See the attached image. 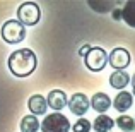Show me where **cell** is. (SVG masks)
Here are the masks:
<instances>
[{"label":"cell","mask_w":135,"mask_h":132,"mask_svg":"<svg viewBox=\"0 0 135 132\" xmlns=\"http://www.w3.org/2000/svg\"><path fill=\"white\" fill-rule=\"evenodd\" d=\"M38 58L33 50L29 48H19L10 53L9 57V70L16 77H27L34 72Z\"/></svg>","instance_id":"1"},{"label":"cell","mask_w":135,"mask_h":132,"mask_svg":"<svg viewBox=\"0 0 135 132\" xmlns=\"http://www.w3.org/2000/svg\"><path fill=\"white\" fill-rule=\"evenodd\" d=\"M40 19H41V9L36 2H24L19 5V9H17V21L24 28L38 24Z\"/></svg>","instance_id":"2"},{"label":"cell","mask_w":135,"mask_h":132,"mask_svg":"<svg viewBox=\"0 0 135 132\" xmlns=\"http://www.w3.org/2000/svg\"><path fill=\"white\" fill-rule=\"evenodd\" d=\"M2 38H3V41H7V43H10V45L21 43V41L26 38V28H24L19 21L10 19L2 26Z\"/></svg>","instance_id":"3"},{"label":"cell","mask_w":135,"mask_h":132,"mask_svg":"<svg viewBox=\"0 0 135 132\" xmlns=\"http://www.w3.org/2000/svg\"><path fill=\"white\" fill-rule=\"evenodd\" d=\"M41 130L43 132H69L70 122L65 115H62L60 112H55L45 117V120L41 122Z\"/></svg>","instance_id":"4"},{"label":"cell","mask_w":135,"mask_h":132,"mask_svg":"<svg viewBox=\"0 0 135 132\" xmlns=\"http://www.w3.org/2000/svg\"><path fill=\"white\" fill-rule=\"evenodd\" d=\"M106 62H108V53L101 48V46H92L89 50L86 57H84V63L86 67L92 72H99L106 67Z\"/></svg>","instance_id":"5"},{"label":"cell","mask_w":135,"mask_h":132,"mask_svg":"<svg viewBox=\"0 0 135 132\" xmlns=\"http://www.w3.org/2000/svg\"><path fill=\"white\" fill-rule=\"evenodd\" d=\"M67 103H69L70 112H72L74 115H77L79 119L84 117L86 112L89 110V98H87L84 93H75V94H72Z\"/></svg>","instance_id":"6"},{"label":"cell","mask_w":135,"mask_h":132,"mask_svg":"<svg viewBox=\"0 0 135 132\" xmlns=\"http://www.w3.org/2000/svg\"><path fill=\"white\" fill-rule=\"evenodd\" d=\"M130 53H128V50H125V48H115L111 53H109V57H108V62H109V65L111 67H115L116 70H123L125 67H128L130 65Z\"/></svg>","instance_id":"7"},{"label":"cell","mask_w":135,"mask_h":132,"mask_svg":"<svg viewBox=\"0 0 135 132\" xmlns=\"http://www.w3.org/2000/svg\"><path fill=\"white\" fill-rule=\"evenodd\" d=\"M46 105L53 108L55 112H60L62 108L67 106V94L62 89H51L48 93V98H46Z\"/></svg>","instance_id":"8"},{"label":"cell","mask_w":135,"mask_h":132,"mask_svg":"<svg viewBox=\"0 0 135 132\" xmlns=\"http://www.w3.org/2000/svg\"><path fill=\"white\" fill-rule=\"evenodd\" d=\"M91 106L99 115H104V112H108V108L111 106V99H109V96L104 94V93H96L91 98Z\"/></svg>","instance_id":"9"},{"label":"cell","mask_w":135,"mask_h":132,"mask_svg":"<svg viewBox=\"0 0 135 132\" xmlns=\"http://www.w3.org/2000/svg\"><path fill=\"white\" fill-rule=\"evenodd\" d=\"M27 106L31 110V115H45L46 110H48V105H46V98H43L41 94H33L29 99H27Z\"/></svg>","instance_id":"10"},{"label":"cell","mask_w":135,"mask_h":132,"mask_svg":"<svg viewBox=\"0 0 135 132\" xmlns=\"http://www.w3.org/2000/svg\"><path fill=\"white\" fill-rule=\"evenodd\" d=\"M132 105H133V94L128 93V91H120L118 94H116L115 101H113L115 110H118L120 113H123L128 108H132Z\"/></svg>","instance_id":"11"},{"label":"cell","mask_w":135,"mask_h":132,"mask_svg":"<svg viewBox=\"0 0 135 132\" xmlns=\"http://www.w3.org/2000/svg\"><path fill=\"white\" fill-rule=\"evenodd\" d=\"M128 83H130V76L125 70H115L109 76V86L115 89H123Z\"/></svg>","instance_id":"12"},{"label":"cell","mask_w":135,"mask_h":132,"mask_svg":"<svg viewBox=\"0 0 135 132\" xmlns=\"http://www.w3.org/2000/svg\"><path fill=\"white\" fill-rule=\"evenodd\" d=\"M115 127V120L109 119L108 115H99L94 120V132H109Z\"/></svg>","instance_id":"13"},{"label":"cell","mask_w":135,"mask_h":132,"mask_svg":"<svg viewBox=\"0 0 135 132\" xmlns=\"http://www.w3.org/2000/svg\"><path fill=\"white\" fill-rule=\"evenodd\" d=\"M40 130V120L34 115H26L21 120V132H38Z\"/></svg>","instance_id":"14"},{"label":"cell","mask_w":135,"mask_h":132,"mask_svg":"<svg viewBox=\"0 0 135 132\" xmlns=\"http://www.w3.org/2000/svg\"><path fill=\"white\" fill-rule=\"evenodd\" d=\"M122 17L128 26L135 28V2H127L122 10Z\"/></svg>","instance_id":"15"},{"label":"cell","mask_w":135,"mask_h":132,"mask_svg":"<svg viewBox=\"0 0 135 132\" xmlns=\"http://www.w3.org/2000/svg\"><path fill=\"white\" fill-rule=\"evenodd\" d=\"M115 124L123 132H133L135 130V119H132V117H128V115H120L118 119L115 120Z\"/></svg>","instance_id":"16"},{"label":"cell","mask_w":135,"mask_h":132,"mask_svg":"<svg viewBox=\"0 0 135 132\" xmlns=\"http://www.w3.org/2000/svg\"><path fill=\"white\" fill-rule=\"evenodd\" d=\"M72 129H74V132H89L91 130V122L87 119H84V117H80V119L74 124Z\"/></svg>","instance_id":"17"},{"label":"cell","mask_w":135,"mask_h":132,"mask_svg":"<svg viewBox=\"0 0 135 132\" xmlns=\"http://www.w3.org/2000/svg\"><path fill=\"white\" fill-rule=\"evenodd\" d=\"M89 7L99 10V12H106V9L115 7V3H111V2H89Z\"/></svg>","instance_id":"18"},{"label":"cell","mask_w":135,"mask_h":132,"mask_svg":"<svg viewBox=\"0 0 135 132\" xmlns=\"http://www.w3.org/2000/svg\"><path fill=\"white\" fill-rule=\"evenodd\" d=\"M91 48H92L91 45H84V46H80V50H79V55H80V57H86L87 53H89V50H91Z\"/></svg>","instance_id":"19"},{"label":"cell","mask_w":135,"mask_h":132,"mask_svg":"<svg viewBox=\"0 0 135 132\" xmlns=\"http://www.w3.org/2000/svg\"><path fill=\"white\" fill-rule=\"evenodd\" d=\"M132 88H133V94H135V74H133V77H132Z\"/></svg>","instance_id":"20"}]
</instances>
